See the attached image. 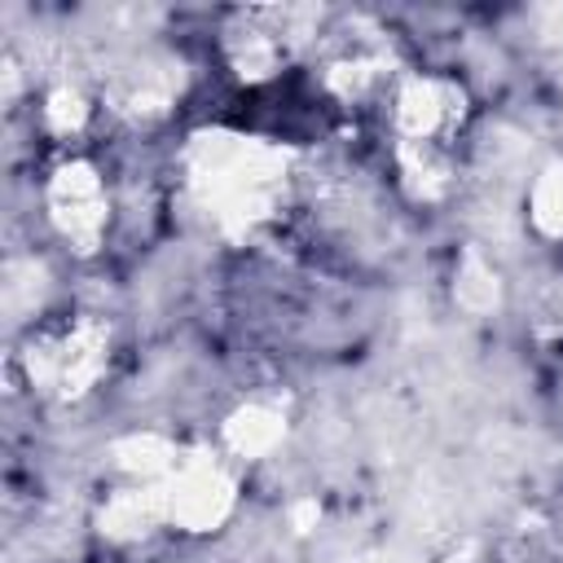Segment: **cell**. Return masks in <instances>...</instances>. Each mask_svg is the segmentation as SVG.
Masks as SVG:
<instances>
[{"label":"cell","mask_w":563,"mask_h":563,"mask_svg":"<svg viewBox=\"0 0 563 563\" xmlns=\"http://www.w3.org/2000/svg\"><path fill=\"white\" fill-rule=\"evenodd\" d=\"M185 172L202 211L224 229H251L268 220L286 194V150L238 132L194 136L185 150Z\"/></svg>","instance_id":"1"},{"label":"cell","mask_w":563,"mask_h":563,"mask_svg":"<svg viewBox=\"0 0 563 563\" xmlns=\"http://www.w3.org/2000/svg\"><path fill=\"white\" fill-rule=\"evenodd\" d=\"M106 365V330L92 321H75L66 330L40 334L26 347L31 387L44 396H84Z\"/></svg>","instance_id":"2"},{"label":"cell","mask_w":563,"mask_h":563,"mask_svg":"<svg viewBox=\"0 0 563 563\" xmlns=\"http://www.w3.org/2000/svg\"><path fill=\"white\" fill-rule=\"evenodd\" d=\"M317 22L312 9H242L233 18L229 35V57L238 66L242 79H268L277 75L295 44L308 35V26Z\"/></svg>","instance_id":"3"},{"label":"cell","mask_w":563,"mask_h":563,"mask_svg":"<svg viewBox=\"0 0 563 563\" xmlns=\"http://www.w3.org/2000/svg\"><path fill=\"white\" fill-rule=\"evenodd\" d=\"M48 220L53 229L75 246V251H97L110 224V202H106V185L97 176L92 163L70 158L53 172L48 180Z\"/></svg>","instance_id":"4"},{"label":"cell","mask_w":563,"mask_h":563,"mask_svg":"<svg viewBox=\"0 0 563 563\" xmlns=\"http://www.w3.org/2000/svg\"><path fill=\"white\" fill-rule=\"evenodd\" d=\"M391 106H396V128L405 136V150L440 154L444 141L453 136L457 119H462V92L449 79H431V75L405 79L396 88Z\"/></svg>","instance_id":"5"},{"label":"cell","mask_w":563,"mask_h":563,"mask_svg":"<svg viewBox=\"0 0 563 563\" xmlns=\"http://www.w3.org/2000/svg\"><path fill=\"white\" fill-rule=\"evenodd\" d=\"M163 506H167V519L189 528V532H202V528H216L229 506H233V479L211 462V457H198V462H176L167 475H163Z\"/></svg>","instance_id":"6"},{"label":"cell","mask_w":563,"mask_h":563,"mask_svg":"<svg viewBox=\"0 0 563 563\" xmlns=\"http://www.w3.org/2000/svg\"><path fill=\"white\" fill-rule=\"evenodd\" d=\"M180 92V66L172 57H132L110 75L106 97L128 114H158Z\"/></svg>","instance_id":"7"},{"label":"cell","mask_w":563,"mask_h":563,"mask_svg":"<svg viewBox=\"0 0 563 563\" xmlns=\"http://www.w3.org/2000/svg\"><path fill=\"white\" fill-rule=\"evenodd\" d=\"M224 435H229L233 453H242V457H264V453L286 435V413H282L277 405L251 400V405H242V409L229 418Z\"/></svg>","instance_id":"8"},{"label":"cell","mask_w":563,"mask_h":563,"mask_svg":"<svg viewBox=\"0 0 563 563\" xmlns=\"http://www.w3.org/2000/svg\"><path fill=\"white\" fill-rule=\"evenodd\" d=\"M528 211L545 233H563V163L545 167L528 194Z\"/></svg>","instance_id":"9"},{"label":"cell","mask_w":563,"mask_h":563,"mask_svg":"<svg viewBox=\"0 0 563 563\" xmlns=\"http://www.w3.org/2000/svg\"><path fill=\"white\" fill-rule=\"evenodd\" d=\"M48 119H53L57 132L79 128V123H84V97H79L75 88H53V92H48Z\"/></svg>","instance_id":"10"}]
</instances>
